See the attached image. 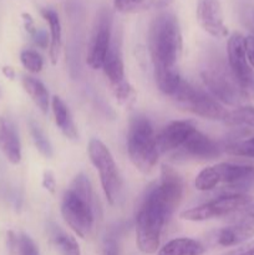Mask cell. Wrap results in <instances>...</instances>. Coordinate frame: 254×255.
I'll return each mask as SVG.
<instances>
[{"label":"cell","instance_id":"21","mask_svg":"<svg viewBox=\"0 0 254 255\" xmlns=\"http://www.w3.org/2000/svg\"><path fill=\"white\" fill-rule=\"evenodd\" d=\"M204 252L203 244L194 239L177 238L164 244L157 255H203Z\"/></svg>","mask_w":254,"mask_h":255},{"label":"cell","instance_id":"34","mask_svg":"<svg viewBox=\"0 0 254 255\" xmlns=\"http://www.w3.org/2000/svg\"><path fill=\"white\" fill-rule=\"evenodd\" d=\"M244 47H246V55L251 66L254 69V35L244 36Z\"/></svg>","mask_w":254,"mask_h":255},{"label":"cell","instance_id":"23","mask_svg":"<svg viewBox=\"0 0 254 255\" xmlns=\"http://www.w3.org/2000/svg\"><path fill=\"white\" fill-rule=\"evenodd\" d=\"M154 80L159 91L163 92L164 95L173 96L174 92L179 87L182 82V77L179 72L177 71L176 67L172 69H166V67H154L153 69Z\"/></svg>","mask_w":254,"mask_h":255},{"label":"cell","instance_id":"18","mask_svg":"<svg viewBox=\"0 0 254 255\" xmlns=\"http://www.w3.org/2000/svg\"><path fill=\"white\" fill-rule=\"evenodd\" d=\"M51 110L52 114H54L55 124L62 132V134L66 138L72 139V141L77 139L79 134H77V129L71 112H70L66 104L59 96H54L51 99Z\"/></svg>","mask_w":254,"mask_h":255},{"label":"cell","instance_id":"24","mask_svg":"<svg viewBox=\"0 0 254 255\" xmlns=\"http://www.w3.org/2000/svg\"><path fill=\"white\" fill-rule=\"evenodd\" d=\"M224 122L233 127L254 128V106H238L228 112Z\"/></svg>","mask_w":254,"mask_h":255},{"label":"cell","instance_id":"17","mask_svg":"<svg viewBox=\"0 0 254 255\" xmlns=\"http://www.w3.org/2000/svg\"><path fill=\"white\" fill-rule=\"evenodd\" d=\"M254 237V227L244 226V224L231 223L218 231L216 236L217 243L224 248L238 247L247 243Z\"/></svg>","mask_w":254,"mask_h":255},{"label":"cell","instance_id":"6","mask_svg":"<svg viewBox=\"0 0 254 255\" xmlns=\"http://www.w3.org/2000/svg\"><path fill=\"white\" fill-rule=\"evenodd\" d=\"M172 99L182 110L207 120L224 121L229 112L212 95L197 89L184 80H182Z\"/></svg>","mask_w":254,"mask_h":255},{"label":"cell","instance_id":"27","mask_svg":"<svg viewBox=\"0 0 254 255\" xmlns=\"http://www.w3.org/2000/svg\"><path fill=\"white\" fill-rule=\"evenodd\" d=\"M219 184H221V181H219V174L217 172L216 166H211L202 169L198 176L196 177V181H194L196 188L202 192L212 191Z\"/></svg>","mask_w":254,"mask_h":255},{"label":"cell","instance_id":"33","mask_svg":"<svg viewBox=\"0 0 254 255\" xmlns=\"http://www.w3.org/2000/svg\"><path fill=\"white\" fill-rule=\"evenodd\" d=\"M144 0H114L115 9L120 12H132L142 6Z\"/></svg>","mask_w":254,"mask_h":255},{"label":"cell","instance_id":"42","mask_svg":"<svg viewBox=\"0 0 254 255\" xmlns=\"http://www.w3.org/2000/svg\"><path fill=\"white\" fill-rule=\"evenodd\" d=\"M249 255H254V249H253V251H252V253L249 254Z\"/></svg>","mask_w":254,"mask_h":255},{"label":"cell","instance_id":"13","mask_svg":"<svg viewBox=\"0 0 254 255\" xmlns=\"http://www.w3.org/2000/svg\"><path fill=\"white\" fill-rule=\"evenodd\" d=\"M196 15L202 29L209 35L218 39L228 35L219 0H198Z\"/></svg>","mask_w":254,"mask_h":255},{"label":"cell","instance_id":"20","mask_svg":"<svg viewBox=\"0 0 254 255\" xmlns=\"http://www.w3.org/2000/svg\"><path fill=\"white\" fill-rule=\"evenodd\" d=\"M41 15L50 27V61L52 65L57 64V60L60 56V49H61V22H60L59 14L55 10L45 7L41 9Z\"/></svg>","mask_w":254,"mask_h":255},{"label":"cell","instance_id":"35","mask_svg":"<svg viewBox=\"0 0 254 255\" xmlns=\"http://www.w3.org/2000/svg\"><path fill=\"white\" fill-rule=\"evenodd\" d=\"M42 187L51 194H54L55 191H56V181H55V177L51 171L44 172V176H42Z\"/></svg>","mask_w":254,"mask_h":255},{"label":"cell","instance_id":"22","mask_svg":"<svg viewBox=\"0 0 254 255\" xmlns=\"http://www.w3.org/2000/svg\"><path fill=\"white\" fill-rule=\"evenodd\" d=\"M22 87L26 91V94L29 95L30 99L34 101V104L36 105L37 109L42 112L44 115L47 114L50 107V96L49 91L45 87V85L42 84L40 80L35 79L32 76H24L21 80Z\"/></svg>","mask_w":254,"mask_h":255},{"label":"cell","instance_id":"3","mask_svg":"<svg viewBox=\"0 0 254 255\" xmlns=\"http://www.w3.org/2000/svg\"><path fill=\"white\" fill-rule=\"evenodd\" d=\"M156 138L153 126L146 116L132 117L127 132V152L132 164L142 173L153 171L158 161Z\"/></svg>","mask_w":254,"mask_h":255},{"label":"cell","instance_id":"10","mask_svg":"<svg viewBox=\"0 0 254 255\" xmlns=\"http://www.w3.org/2000/svg\"><path fill=\"white\" fill-rule=\"evenodd\" d=\"M148 192L169 218L181 203L183 196V179L172 167L164 164L161 168L159 182L149 187Z\"/></svg>","mask_w":254,"mask_h":255},{"label":"cell","instance_id":"5","mask_svg":"<svg viewBox=\"0 0 254 255\" xmlns=\"http://www.w3.org/2000/svg\"><path fill=\"white\" fill-rule=\"evenodd\" d=\"M201 76L212 96L221 104L237 106L244 97L229 66L221 60H211L202 69Z\"/></svg>","mask_w":254,"mask_h":255},{"label":"cell","instance_id":"26","mask_svg":"<svg viewBox=\"0 0 254 255\" xmlns=\"http://www.w3.org/2000/svg\"><path fill=\"white\" fill-rule=\"evenodd\" d=\"M228 154L254 158V136L248 139H233L222 147Z\"/></svg>","mask_w":254,"mask_h":255},{"label":"cell","instance_id":"40","mask_svg":"<svg viewBox=\"0 0 254 255\" xmlns=\"http://www.w3.org/2000/svg\"><path fill=\"white\" fill-rule=\"evenodd\" d=\"M104 255H117V248L115 242H107L104 248Z\"/></svg>","mask_w":254,"mask_h":255},{"label":"cell","instance_id":"1","mask_svg":"<svg viewBox=\"0 0 254 255\" xmlns=\"http://www.w3.org/2000/svg\"><path fill=\"white\" fill-rule=\"evenodd\" d=\"M61 216L75 234L85 238L94 227V194L89 178L77 174L65 191L61 201Z\"/></svg>","mask_w":254,"mask_h":255},{"label":"cell","instance_id":"8","mask_svg":"<svg viewBox=\"0 0 254 255\" xmlns=\"http://www.w3.org/2000/svg\"><path fill=\"white\" fill-rule=\"evenodd\" d=\"M251 203L252 197L247 193H223L201 206L183 211L179 217L183 221L204 222L221 217H229Z\"/></svg>","mask_w":254,"mask_h":255},{"label":"cell","instance_id":"29","mask_svg":"<svg viewBox=\"0 0 254 255\" xmlns=\"http://www.w3.org/2000/svg\"><path fill=\"white\" fill-rule=\"evenodd\" d=\"M20 61H21L22 66L31 74H39L44 66L41 56L34 50H24L20 54Z\"/></svg>","mask_w":254,"mask_h":255},{"label":"cell","instance_id":"39","mask_svg":"<svg viewBox=\"0 0 254 255\" xmlns=\"http://www.w3.org/2000/svg\"><path fill=\"white\" fill-rule=\"evenodd\" d=\"M22 20H24L25 30H26V31L32 36V35H34V32L36 31V27H35V24H34V19H32L31 15L30 14L24 12V14H22Z\"/></svg>","mask_w":254,"mask_h":255},{"label":"cell","instance_id":"41","mask_svg":"<svg viewBox=\"0 0 254 255\" xmlns=\"http://www.w3.org/2000/svg\"><path fill=\"white\" fill-rule=\"evenodd\" d=\"M2 74H4L5 76H6L7 79H10V80H12L15 77L14 69H12V67H10V66L2 67Z\"/></svg>","mask_w":254,"mask_h":255},{"label":"cell","instance_id":"32","mask_svg":"<svg viewBox=\"0 0 254 255\" xmlns=\"http://www.w3.org/2000/svg\"><path fill=\"white\" fill-rule=\"evenodd\" d=\"M17 255H40L39 248L27 234L22 233L19 236Z\"/></svg>","mask_w":254,"mask_h":255},{"label":"cell","instance_id":"9","mask_svg":"<svg viewBox=\"0 0 254 255\" xmlns=\"http://www.w3.org/2000/svg\"><path fill=\"white\" fill-rule=\"evenodd\" d=\"M228 66L241 87L244 97L254 96V70L249 64L244 47V36L239 32H234L229 36L227 44Z\"/></svg>","mask_w":254,"mask_h":255},{"label":"cell","instance_id":"38","mask_svg":"<svg viewBox=\"0 0 254 255\" xmlns=\"http://www.w3.org/2000/svg\"><path fill=\"white\" fill-rule=\"evenodd\" d=\"M6 242H7V248H9L10 253L11 254L17 253V247H19V237H17L12 231L7 232Z\"/></svg>","mask_w":254,"mask_h":255},{"label":"cell","instance_id":"11","mask_svg":"<svg viewBox=\"0 0 254 255\" xmlns=\"http://www.w3.org/2000/svg\"><path fill=\"white\" fill-rule=\"evenodd\" d=\"M112 44L111 34V16L109 12L102 11L99 15L91 40H90L89 50H87V65L91 69H102L105 59L107 56L110 46Z\"/></svg>","mask_w":254,"mask_h":255},{"label":"cell","instance_id":"4","mask_svg":"<svg viewBox=\"0 0 254 255\" xmlns=\"http://www.w3.org/2000/svg\"><path fill=\"white\" fill-rule=\"evenodd\" d=\"M168 216L147 191L136 216V243L143 254L158 251L162 229Z\"/></svg>","mask_w":254,"mask_h":255},{"label":"cell","instance_id":"19","mask_svg":"<svg viewBox=\"0 0 254 255\" xmlns=\"http://www.w3.org/2000/svg\"><path fill=\"white\" fill-rule=\"evenodd\" d=\"M102 70L111 85H116L125 80L124 60H122L121 49L117 41H112L104 65H102Z\"/></svg>","mask_w":254,"mask_h":255},{"label":"cell","instance_id":"12","mask_svg":"<svg viewBox=\"0 0 254 255\" xmlns=\"http://www.w3.org/2000/svg\"><path fill=\"white\" fill-rule=\"evenodd\" d=\"M219 174L221 184L228 189L226 193H246L254 186V167L248 164L222 162L214 164Z\"/></svg>","mask_w":254,"mask_h":255},{"label":"cell","instance_id":"37","mask_svg":"<svg viewBox=\"0 0 254 255\" xmlns=\"http://www.w3.org/2000/svg\"><path fill=\"white\" fill-rule=\"evenodd\" d=\"M254 249V242H249V243H244L242 246H238V248L233 249V251L228 252V253L223 255H249L252 251Z\"/></svg>","mask_w":254,"mask_h":255},{"label":"cell","instance_id":"28","mask_svg":"<svg viewBox=\"0 0 254 255\" xmlns=\"http://www.w3.org/2000/svg\"><path fill=\"white\" fill-rule=\"evenodd\" d=\"M29 127H30V133H31V137H32V141H34L35 147L37 148V151H39L42 156L46 157V158L52 157L51 143H50L49 139L46 138L44 132L41 131L39 125L35 124L34 121H30Z\"/></svg>","mask_w":254,"mask_h":255},{"label":"cell","instance_id":"16","mask_svg":"<svg viewBox=\"0 0 254 255\" xmlns=\"http://www.w3.org/2000/svg\"><path fill=\"white\" fill-rule=\"evenodd\" d=\"M0 149L4 152L7 161L19 164L21 161V144L14 126L6 120L0 121Z\"/></svg>","mask_w":254,"mask_h":255},{"label":"cell","instance_id":"25","mask_svg":"<svg viewBox=\"0 0 254 255\" xmlns=\"http://www.w3.org/2000/svg\"><path fill=\"white\" fill-rule=\"evenodd\" d=\"M52 242L61 255H81L80 246L76 239L70 234L55 229L52 234Z\"/></svg>","mask_w":254,"mask_h":255},{"label":"cell","instance_id":"14","mask_svg":"<svg viewBox=\"0 0 254 255\" xmlns=\"http://www.w3.org/2000/svg\"><path fill=\"white\" fill-rule=\"evenodd\" d=\"M222 151L223 149L216 141L196 129L178 149L177 156L182 158L214 159L221 156Z\"/></svg>","mask_w":254,"mask_h":255},{"label":"cell","instance_id":"15","mask_svg":"<svg viewBox=\"0 0 254 255\" xmlns=\"http://www.w3.org/2000/svg\"><path fill=\"white\" fill-rule=\"evenodd\" d=\"M196 127L191 121H173L167 125L157 134V149L159 153L174 152L183 146L189 136L196 131Z\"/></svg>","mask_w":254,"mask_h":255},{"label":"cell","instance_id":"2","mask_svg":"<svg viewBox=\"0 0 254 255\" xmlns=\"http://www.w3.org/2000/svg\"><path fill=\"white\" fill-rule=\"evenodd\" d=\"M148 49L154 67H176L182 50L178 20L172 12H161L148 30Z\"/></svg>","mask_w":254,"mask_h":255},{"label":"cell","instance_id":"36","mask_svg":"<svg viewBox=\"0 0 254 255\" xmlns=\"http://www.w3.org/2000/svg\"><path fill=\"white\" fill-rule=\"evenodd\" d=\"M32 40H34L35 45H37L41 49H46L47 45H50L49 37H47V34L44 31V30H37L32 35Z\"/></svg>","mask_w":254,"mask_h":255},{"label":"cell","instance_id":"7","mask_svg":"<svg viewBox=\"0 0 254 255\" xmlns=\"http://www.w3.org/2000/svg\"><path fill=\"white\" fill-rule=\"evenodd\" d=\"M87 152L91 163L99 171L100 181L107 202L110 204H115L120 196L121 179L114 156L106 144L97 138H92L89 142Z\"/></svg>","mask_w":254,"mask_h":255},{"label":"cell","instance_id":"30","mask_svg":"<svg viewBox=\"0 0 254 255\" xmlns=\"http://www.w3.org/2000/svg\"><path fill=\"white\" fill-rule=\"evenodd\" d=\"M111 87L115 99H116L120 104H128L131 100H133V87H132L131 85H129V82L126 81V80H124V81L119 82V84L116 85H111Z\"/></svg>","mask_w":254,"mask_h":255},{"label":"cell","instance_id":"31","mask_svg":"<svg viewBox=\"0 0 254 255\" xmlns=\"http://www.w3.org/2000/svg\"><path fill=\"white\" fill-rule=\"evenodd\" d=\"M228 218L231 223L254 227V203H251L244 207V208L239 209L236 213L231 214Z\"/></svg>","mask_w":254,"mask_h":255}]
</instances>
